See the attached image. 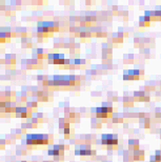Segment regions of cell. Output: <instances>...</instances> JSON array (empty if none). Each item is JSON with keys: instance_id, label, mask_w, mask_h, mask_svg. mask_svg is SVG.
Listing matches in <instances>:
<instances>
[{"instance_id": "obj_6", "label": "cell", "mask_w": 161, "mask_h": 162, "mask_svg": "<svg viewBox=\"0 0 161 162\" xmlns=\"http://www.w3.org/2000/svg\"><path fill=\"white\" fill-rule=\"evenodd\" d=\"M130 145H131V146H132V145L135 146V151H137V149H138V141H137V140H135V141H134V140H131V141H130Z\"/></svg>"}, {"instance_id": "obj_3", "label": "cell", "mask_w": 161, "mask_h": 162, "mask_svg": "<svg viewBox=\"0 0 161 162\" xmlns=\"http://www.w3.org/2000/svg\"><path fill=\"white\" fill-rule=\"evenodd\" d=\"M95 111H96V113H97V117H99V118H105V117L111 115L113 110H112L111 106H106L105 104H103V106L97 107Z\"/></svg>"}, {"instance_id": "obj_5", "label": "cell", "mask_w": 161, "mask_h": 162, "mask_svg": "<svg viewBox=\"0 0 161 162\" xmlns=\"http://www.w3.org/2000/svg\"><path fill=\"white\" fill-rule=\"evenodd\" d=\"M134 156H135V160H142L143 159V152L141 151H139V149H137V151H135V154H134Z\"/></svg>"}, {"instance_id": "obj_1", "label": "cell", "mask_w": 161, "mask_h": 162, "mask_svg": "<svg viewBox=\"0 0 161 162\" xmlns=\"http://www.w3.org/2000/svg\"><path fill=\"white\" fill-rule=\"evenodd\" d=\"M49 136L42 135V134H34V135H27L26 136V144L27 145H43L49 144Z\"/></svg>"}, {"instance_id": "obj_2", "label": "cell", "mask_w": 161, "mask_h": 162, "mask_svg": "<svg viewBox=\"0 0 161 162\" xmlns=\"http://www.w3.org/2000/svg\"><path fill=\"white\" fill-rule=\"evenodd\" d=\"M117 143H118L117 135L104 134V135H102V137H101V144H103V145L114 146V145H117Z\"/></svg>"}, {"instance_id": "obj_4", "label": "cell", "mask_w": 161, "mask_h": 162, "mask_svg": "<svg viewBox=\"0 0 161 162\" xmlns=\"http://www.w3.org/2000/svg\"><path fill=\"white\" fill-rule=\"evenodd\" d=\"M75 154L76 155H80V156H91L92 154H94V152H92L91 148H89L88 146L82 145V146H80L79 149H76Z\"/></svg>"}]
</instances>
